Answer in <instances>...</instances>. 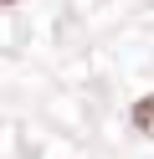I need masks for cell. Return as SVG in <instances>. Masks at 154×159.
I'll list each match as a JSON object with an SVG mask.
<instances>
[{"label": "cell", "instance_id": "obj_1", "mask_svg": "<svg viewBox=\"0 0 154 159\" xmlns=\"http://www.w3.org/2000/svg\"><path fill=\"white\" fill-rule=\"evenodd\" d=\"M133 128H139L144 139H154V93H149V98H139V103H133Z\"/></svg>", "mask_w": 154, "mask_h": 159}, {"label": "cell", "instance_id": "obj_2", "mask_svg": "<svg viewBox=\"0 0 154 159\" xmlns=\"http://www.w3.org/2000/svg\"><path fill=\"white\" fill-rule=\"evenodd\" d=\"M5 5H16V0H5Z\"/></svg>", "mask_w": 154, "mask_h": 159}]
</instances>
